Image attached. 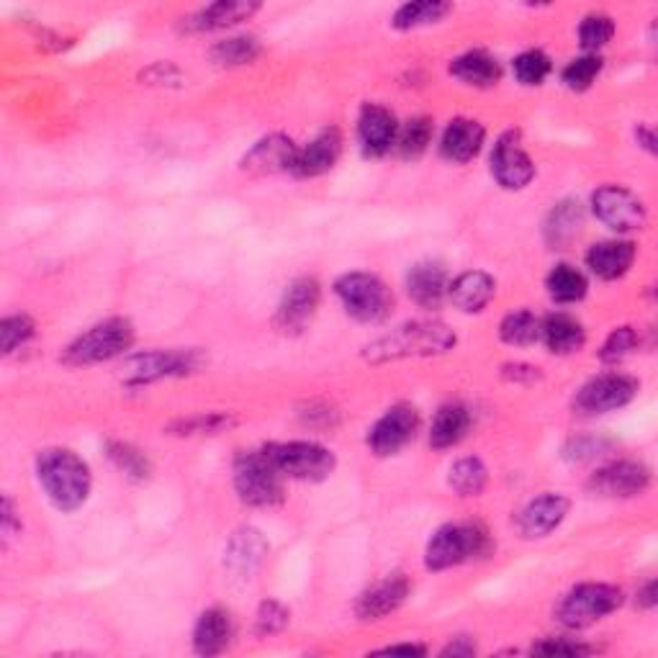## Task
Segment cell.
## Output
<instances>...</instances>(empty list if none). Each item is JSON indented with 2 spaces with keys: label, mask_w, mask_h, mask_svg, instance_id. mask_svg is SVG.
Here are the masks:
<instances>
[{
  "label": "cell",
  "mask_w": 658,
  "mask_h": 658,
  "mask_svg": "<svg viewBox=\"0 0 658 658\" xmlns=\"http://www.w3.org/2000/svg\"><path fill=\"white\" fill-rule=\"evenodd\" d=\"M36 478L62 513H75L90 494V468L67 447H50L36 459Z\"/></svg>",
  "instance_id": "obj_1"
},
{
  "label": "cell",
  "mask_w": 658,
  "mask_h": 658,
  "mask_svg": "<svg viewBox=\"0 0 658 658\" xmlns=\"http://www.w3.org/2000/svg\"><path fill=\"white\" fill-rule=\"evenodd\" d=\"M455 347V332L443 322H407L366 347L368 360H399L440 355Z\"/></svg>",
  "instance_id": "obj_2"
},
{
  "label": "cell",
  "mask_w": 658,
  "mask_h": 658,
  "mask_svg": "<svg viewBox=\"0 0 658 658\" xmlns=\"http://www.w3.org/2000/svg\"><path fill=\"white\" fill-rule=\"evenodd\" d=\"M134 345V327L123 316L98 322L85 335L75 339L65 350L67 366H93V363H104L111 358H119Z\"/></svg>",
  "instance_id": "obj_3"
},
{
  "label": "cell",
  "mask_w": 658,
  "mask_h": 658,
  "mask_svg": "<svg viewBox=\"0 0 658 658\" xmlns=\"http://www.w3.org/2000/svg\"><path fill=\"white\" fill-rule=\"evenodd\" d=\"M489 551V538L478 525L471 522H455L440 528L428 543L424 553V567L430 571H445L453 567H461L471 559H478Z\"/></svg>",
  "instance_id": "obj_4"
},
{
  "label": "cell",
  "mask_w": 658,
  "mask_h": 658,
  "mask_svg": "<svg viewBox=\"0 0 658 658\" xmlns=\"http://www.w3.org/2000/svg\"><path fill=\"white\" fill-rule=\"evenodd\" d=\"M262 455L273 463L281 476L296 482H322L335 471V455L320 443L291 440V443H270L262 447Z\"/></svg>",
  "instance_id": "obj_5"
},
{
  "label": "cell",
  "mask_w": 658,
  "mask_h": 658,
  "mask_svg": "<svg viewBox=\"0 0 658 658\" xmlns=\"http://www.w3.org/2000/svg\"><path fill=\"white\" fill-rule=\"evenodd\" d=\"M337 299L343 301L345 312L353 316V320L376 324L389 316L391 312V291L386 289V283L374 273H363V270H355V273H345L337 278L335 283Z\"/></svg>",
  "instance_id": "obj_6"
},
{
  "label": "cell",
  "mask_w": 658,
  "mask_h": 658,
  "mask_svg": "<svg viewBox=\"0 0 658 658\" xmlns=\"http://www.w3.org/2000/svg\"><path fill=\"white\" fill-rule=\"evenodd\" d=\"M623 605V592L613 584H579L561 600L555 617L571 630L590 628V625L605 621Z\"/></svg>",
  "instance_id": "obj_7"
},
{
  "label": "cell",
  "mask_w": 658,
  "mask_h": 658,
  "mask_svg": "<svg viewBox=\"0 0 658 658\" xmlns=\"http://www.w3.org/2000/svg\"><path fill=\"white\" fill-rule=\"evenodd\" d=\"M235 489L250 507H276L283 501V476L266 455L242 453L235 461Z\"/></svg>",
  "instance_id": "obj_8"
},
{
  "label": "cell",
  "mask_w": 658,
  "mask_h": 658,
  "mask_svg": "<svg viewBox=\"0 0 658 658\" xmlns=\"http://www.w3.org/2000/svg\"><path fill=\"white\" fill-rule=\"evenodd\" d=\"M201 368V355L196 350H150L131 355L123 363V381L127 384H152L160 378L188 376Z\"/></svg>",
  "instance_id": "obj_9"
},
{
  "label": "cell",
  "mask_w": 658,
  "mask_h": 658,
  "mask_svg": "<svg viewBox=\"0 0 658 658\" xmlns=\"http://www.w3.org/2000/svg\"><path fill=\"white\" fill-rule=\"evenodd\" d=\"M636 393H638L636 378L625 374L597 376L579 389V393L574 397V412L584 417L615 412V409H623L625 404H630V401L636 399Z\"/></svg>",
  "instance_id": "obj_10"
},
{
  "label": "cell",
  "mask_w": 658,
  "mask_h": 658,
  "mask_svg": "<svg viewBox=\"0 0 658 658\" xmlns=\"http://www.w3.org/2000/svg\"><path fill=\"white\" fill-rule=\"evenodd\" d=\"M594 216L615 231L640 229L646 224V206L636 193L623 185H605L592 196Z\"/></svg>",
  "instance_id": "obj_11"
},
{
  "label": "cell",
  "mask_w": 658,
  "mask_h": 658,
  "mask_svg": "<svg viewBox=\"0 0 658 658\" xmlns=\"http://www.w3.org/2000/svg\"><path fill=\"white\" fill-rule=\"evenodd\" d=\"M417 430H420V414L414 407L397 404L386 412L368 432V445L376 455H397L401 447L412 443Z\"/></svg>",
  "instance_id": "obj_12"
},
{
  "label": "cell",
  "mask_w": 658,
  "mask_h": 658,
  "mask_svg": "<svg viewBox=\"0 0 658 658\" xmlns=\"http://www.w3.org/2000/svg\"><path fill=\"white\" fill-rule=\"evenodd\" d=\"M651 484V471H648L644 463L636 461H617L610 463V466L600 468L597 474L590 478V492L597 494V497L607 499H630L644 494Z\"/></svg>",
  "instance_id": "obj_13"
},
{
  "label": "cell",
  "mask_w": 658,
  "mask_h": 658,
  "mask_svg": "<svg viewBox=\"0 0 658 658\" xmlns=\"http://www.w3.org/2000/svg\"><path fill=\"white\" fill-rule=\"evenodd\" d=\"M492 175L497 177L501 188L520 191L536 177V165H532L530 154L522 150L520 137L515 131L499 137L497 147L492 152Z\"/></svg>",
  "instance_id": "obj_14"
},
{
  "label": "cell",
  "mask_w": 658,
  "mask_h": 658,
  "mask_svg": "<svg viewBox=\"0 0 658 658\" xmlns=\"http://www.w3.org/2000/svg\"><path fill=\"white\" fill-rule=\"evenodd\" d=\"M322 289L314 278H299L285 289L281 306H278L276 322L283 332H301L306 330V324L314 320L316 309H320Z\"/></svg>",
  "instance_id": "obj_15"
},
{
  "label": "cell",
  "mask_w": 658,
  "mask_h": 658,
  "mask_svg": "<svg viewBox=\"0 0 658 658\" xmlns=\"http://www.w3.org/2000/svg\"><path fill=\"white\" fill-rule=\"evenodd\" d=\"M358 139L368 158H384L386 152H391V147H397L399 139V123L389 108L378 104L363 108L358 119Z\"/></svg>",
  "instance_id": "obj_16"
},
{
  "label": "cell",
  "mask_w": 658,
  "mask_h": 658,
  "mask_svg": "<svg viewBox=\"0 0 658 658\" xmlns=\"http://www.w3.org/2000/svg\"><path fill=\"white\" fill-rule=\"evenodd\" d=\"M268 555V543L262 538L260 530L242 528L229 538L227 548H224V567L231 576L237 579H252L258 574Z\"/></svg>",
  "instance_id": "obj_17"
},
{
  "label": "cell",
  "mask_w": 658,
  "mask_h": 658,
  "mask_svg": "<svg viewBox=\"0 0 658 658\" xmlns=\"http://www.w3.org/2000/svg\"><path fill=\"white\" fill-rule=\"evenodd\" d=\"M407 597L409 579L404 574H389L360 594L355 613H358L360 621H381V617L391 615L393 610L404 605Z\"/></svg>",
  "instance_id": "obj_18"
},
{
  "label": "cell",
  "mask_w": 658,
  "mask_h": 658,
  "mask_svg": "<svg viewBox=\"0 0 658 658\" xmlns=\"http://www.w3.org/2000/svg\"><path fill=\"white\" fill-rule=\"evenodd\" d=\"M296 154H299V147L293 144V139L283 134H270L266 139H260V142L245 154L242 170L252 175L283 173V170H293Z\"/></svg>",
  "instance_id": "obj_19"
},
{
  "label": "cell",
  "mask_w": 658,
  "mask_h": 658,
  "mask_svg": "<svg viewBox=\"0 0 658 658\" xmlns=\"http://www.w3.org/2000/svg\"><path fill=\"white\" fill-rule=\"evenodd\" d=\"M571 501L563 494H543L520 513V532L525 538H546L567 520Z\"/></svg>",
  "instance_id": "obj_20"
},
{
  "label": "cell",
  "mask_w": 658,
  "mask_h": 658,
  "mask_svg": "<svg viewBox=\"0 0 658 658\" xmlns=\"http://www.w3.org/2000/svg\"><path fill=\"white\" fill-rule=\"evenodd\" d=\"M447 270L440 262H417L407 276L409 299L422 309H438L447 299Z\"/></svg>",
  "instance_id": "obj_21"
},
{
  "label": "cell",
  "mask_w": 658,
  "mask_h": 658,
  "mask_svg": "<svg viewBox=\"0 0 658 658\" xmlns=\"http://www.w3.org/2000/svg\"><path fill=\"white\" fill-rule=\"evenodd\" d=\"M343 152V137L337 129H324L316 134L304 150H299L296 162H293V173L299 177H316L327 170L335 168V162Z\"/></svg>",
  "instance_id": "obj_22"
},
{
  "label": "cell",
  "mask_w": 658,
  "mask_h": 658,
  "mask_svg": "<svg viewBox=\"0 0 658 658\" xmlns=\"http://www.w3.org/2000/svg\"><path fill=\"white\" fill-rule=\"evenodd\" d=\"M633 262H636V245L630 239H607L586 252V266L602 281L623 278L633 268Z\"/></svg>",
  "instance_id": "obj_23"
},
{
  "label": "cell",
  "mask_w": 658,
  "mask_h": 658,
  "mask_svg": "<svg viewBox=\"0 0 658 658\" xmlns=\"http://www.w3.org/2000/svg\"><path fill=\"white\" fill-rule=\"evenodd\" d=\"M497 293V281L484 270H468V273H461L455 281H451V289H447V296L461 312H482V309L489 306V301Z\"/></svg>",
  "instance_id": "obj_24"
},
{
  "label": "cell",
  "mask_w": 658,
  "mask_h": 658,
  "mask_svg": "<svg viewBox=\"0 0 658 658\" xmlns=\"http://www.w3.org/2000/svg\"><path fill=\"white\" fill-rule=\"evenodd\" d=\"M231 636H235V625H231L229 613L212 607L201 613L196 628H193V648L201 656H216L227 651Z\"/></svg>",
  "instance_id": "obj_25"
},
{
  "label": "cell",
  "mask_w": 658,
  "mask_h": 658,
  "mask_svg": "<svg viewBox=\"0 0 658 658\" xmlns=\"http://www.w3.org/2000/svg\"><path fill=\"white\" fill-rule=\"evenodd\" d=\"M540 339L553 355L579 353L586 343L584 324L571 314H551L540 322Z\"/></svg>",
  "instance_id": "obj_26"
},
{
  "label": "cell",
  "mask_w": 658,
  "mask_h": 658,
  "mask_svg": "<svg viewBox=\"0 0 658 658\" xmlns=\"http://www.w3.org/2000/svg\"><path fill=\"white\" fill-rule=\"evenodd\" d=\"M484 147V127L474 119H453L447 123L440 150L447 160L468 162L474 160Z\"/></svg>",
  "instance_id": "obj_27"
},
{
  "label": "cell",
  "mask_w": 658,
  "mask_h": 658,
  "mask_svg": "<svg viewBox=\"0 0 658 658\" xmlns=\"http://www.w3.org/2000/svg\"><path fill=\"white\" fill-rule=\"evenodd\" d=\"M451 75L459 77L461 83L474 85V88H492L501 80V65L489 52L474 50L453 60Z\"/></svg>",
  "instance_id": "obj_28"
},
{
  "label": "cell",
  "mask_w": 658,
  "mask_h": 658,
  "mask_svg": "<svg viewBox=\"0 0 658 658\" xmlns=\"http://www.w3.org/2000/svg\"><path fill=\"white\" fill-rule=\"evenodd\" d=\"M471 428V412L459 401H451V404H443L438 409L435 420H432L430 428V445L438 447V451H445V447L459 445Z\"/></svg>",
  "instance_id": "obj_29"
},
{
  "label": "cell",
  "mask_w": 658,
  "mask_h": 658,
  "mask_svg": "<svg viewBox=\"0 0 658 658\" xmlns=\"http://www.w3.org/2000/svg\"><path fill=\"white\" fill-rule=\"evenodd\" d=\"M258 8V3H247V0H219V3L201 8L188 21V26L191 31H219L235 26L239 21H247Z\"/></svg>",
  "instance_id": "obj_30"
},
{
  "label": "cell",
  "mask_w": 658,
  "mask_h": 658,
  "mask_svg": "<svg viewBox=\"0 0 658 658\" xmlns=\"http://www.w3.org/2000/svg\"><path fill=\"white\" fill-rule=\"evenodd\" d=\"M546 289L551 293V299L559 301V304H576V301L586 296L590 283H586V276L582 270L569 266V262H561V266H555L551 273H548Z\"/></svg>",
  "instance_id": "obj_31"
},
{
  "label": "cell",
  "mask_w": 658,
  "mask_h": 658,
  "mask_svg": "<svg viewBox=\"0 0 658 658\" xmlns=\"http://www.w3.org/2000/svg\"><path fill=\"white\" fill-rule=\"evenodd\" d=\"M453 11L451 3H440V0H417V3H404L393 13L391 26L399 31H412L430 23L443 21Z\"/></svg>",
  "instance_id": "obj_32"
},
{
  "label": "cell",
  "mask_w": 658,
  "mask_h": 658,
  "mask_svg": "<svg viewBox=\"0 0 658 658\" xmlns=\"http://www.w3.org/2000/svg\"><path fill=\"white\" fill-rule=\"evenodd\" d=\"M499 335L513 347H530L540 339V320L532 312H513L499 324Z\"/></svg>",
  "instance_id": "obj_33"
},
{
  "label": "cell",
  "mask_w": 658,
  "mask_h": 658,
  "mask_svg": "<svg viewBox=\"0 0 658 658\" xmlns=\"http://www.w3.org/2000/svg\"><path fill=\"white\" fill-rule=\"evenodd\" d=\"M486 478H489V471L478 459H461L451 468V476H447V484L455 494L461 497H478L484 492Z\"/></svg>",
  "instance_id": "obj_34"
},
{
  "label": "cell",
  "mask_w": 658,
  "mask_h": 658,
  "mask_svg": "<svg viewBox=\"0 0 658 658\" xmlns=\"http://www.w3.org/2000/svg\"><path fill=\"white\" fill-rule=\"evenodd\" d=\"M260 44L255 36H231L224 39V42L214 44L212 60L222 67H239L250 65V62L258 60Z\"/></svg>",
  "instance_id": "obj_35"
},
{
  "label": "cell",
  "mask_w": 658,
  "mask_h": 658,
  "mask_svg": "<svg viewBox=\"0 0 658 658\" xmlns=\"http://www.w3.org/2000/svg\"><path fill=\"white\" fill-rule=\"evenodd\" d=\"M432 142V121L428 116H414L407 121L404 129H399L397 147L404 158H420Z\"/></svg>",
  "instance_id": "obj_36"
},
{
  "label": "cell",
  "mask_w": 658,
  "mask_h": 658,
  "mask_svg": "<svg viewBox=\"0 0 658 658\" xmlns=\"http://www.w3.org/2000/svg\"><path fill=\"white\" fill-rule=\"evenodd\" d=\"M579 227H582V208H579V204L567 201V204H559L553 208L551 222H548L546 231L553 245H563L576 235Z\"/></svg>",
  "instance_id": "obj_37"
},
{
  "label": "cell",
  "mask_w": 658,
  "mask_h": 658,
  "mask_svg": "<svg viewBox=\"0 0 658 658\" xmlns=\"http://www.w3.org/2000/svg\"><path fill=\"white\" fill-rule=\"evenodd\" d=\"M615 34V23L605 13H590L579 26V42L586 50V54H597L602 46L610 44Z\"/></svg>",
  "instance_id": "obj_38"
},
{
  "label": "cell",
  "mask_w": 658,
  "mask_h": 658,
  "mask_svg": "<svg viewBox=\"0 0 658 658\" xmlns=\"http://www.w3.org/2000/svg\"><path fill=\"white\" fill-rule=\"evenodd\" d=\"M108 459L116 463V468L123 471L129 478H137V482H142V478L150 476V461H147V455L142 451H137L134 445L108 443Z\"/></svg>",
  "instance_id": "obj_39"
},
{
  "label": "cell",
  "mask_w": 658,
  "mask_h": 658,
  "mask_svg": "<svg viewBox=\"0 0 658 658\" xmlns=\"http://www.w3.org/2000/svg\"><path fill=\"white\" fill-rule=\"evenodd\" d=\"M602 73V57L600 54H584V57H576L569 62L567 69H563V85L571 90H586L592 88V83L597 80Z\"/></svg>",
  "instance_id": "obj_40"
},
{
  "label": "cell",
  "mask_w": 658,
  "mask_h": 658,
  "mask_svg": "<svg viewBox=\"0 0 658 658\" xmlns=\"http://www.w3.org/2000/svg\"><path fill=\"white\" fill-rule=\"evenodd\" d=\"M551 75V57L540 50H528L515 60V77L522 85H543Z\"/></svg>",
  "instance_id": "obj_41"
},
{
  "label": "cell",
  "mask_w": 658,
  "mask_h": 658,
  "mask_svg": "<svg viewBox=\"0 0 658 658\" xmlns=\"http://www.w3.org/2000/svg\"><path fill=\"white\" fill-rule=\"evenodd\" d=\"M34 322L26 314H13L6 316L3 324H0V343H3V353L11 355L15 347L26 345L31 337H34Z\"/></svg>",
  "instance_id": "obj_42"
},
{
  "label": "cell",
  "mask_w": 658,
  "mask_h": 658,
  "mask_svg": "<svg viewBox=\"0 0 658 658\" xmlns=\"http://www.w3.org/2000/svg\"><path fill=\"white\" fill-rule=\"evenodd\" d=\"M638 347V335L633 327H617L613 335L607 337L605 347H602V360L605 363H621L628 358V355L636 353Z\"/></svg>",
  "instance_id": "obj_43"
},
{
  "label": "cell",
  "mask_w": 658,
  "mask_h": 658,
  "mask_svg": "<svg viewBox=\"0 0 658 658\" xmlns=\"http://www.w3.org/2000/svg\"><path fill=\"white\" fill-rule=\"evenodd\" d=\"M285 625H289V610L276 600L262 602L258 610V617H255V628H258L260 636H276V633H281Z\"/></svg>",
  "instance_id": "obj_44"
},
{
  "label": "cell",
  "mask_w": 658,
  "mask_h": 658,
  "mask_svg": "<svg viewBox=\"0 0 658 658\" xmlns=\"http://www.w3.org/2000/svg\"><path fill=\"white\" fill-rule=\"evenodd\" d=\"M231 424V417L229 414H219V412H212V414H198L193 417V420H183L177 422V432L181 435H214V432H222L224 428H229Z\"/></svg>",
  "instance_id": "obj_45"
},
{
  "label": "cell",
  "mask_w": 658,
  "mask_h": 658,
  "mask_svg": "<svg viewBox=\"0 0 658 658\" xmlns=\"http://www.w3.org/2000/svg\"><path fill=\"white\" fill-rule=\"evenodd\" d=\"M607 447L610 445L600 438H576L563 447V455H567L571 463H586L600 459L602 453H607Z\"/></svg>",
  "instance_id": "obj_46"
},
{
  "label": "cell",
  "mask_w": 658,
  "mask_h": 658,
  "mask_svg": "<svg viewBox=\"0 0 658 658\" xmlns=\"http://www.w3.org/2000/svg\"><path fill=\"white\" fill-rule=\"evenodd\" d=\"M532 651L546 654V656H582V654H590L592 648L582 646V644H574V640L551 638V640H546V644H538L536 648H532Z\"/></svg>",
  "instance_id": "obj_47"
},
{
  "label": "cell",
  "mask_w": 658,
  "mask_h": 658,
  "mask_svg": "<svg viewBox=\"0 0 658 658\" xmlns=\"http://www.w3.org/2000/svg\"><path fill=\"white\" fill-rule=\"evenodd\" d=\"M505 378H509V381H536L538 368L522 366V363H513V366H505Z\"/></svg>",
  "instance_id": "obj_48"
},
{
  "label": "cell",
  "mask_w": 658,
  "mask_h": 658,
  "mask_svg": "<svg viewBox=\"0 0 658 658\" xmlns=\"http://www.w3.org/2000/svg\"><path fill=\"white\" fill-rule=\"evenodd\" d=\"M474 654H476V648H474V644H468L466 638H459L455 644H451L443 651V656H474Z\"/></svg>",
  "instance_id": "obj_49"
},
{
  "label": "cell",
  "mask_w": 658,
  "mask_h": 658,
  "mask_svg": "<svg viewBox=\"0 0 658 658\" xmlns=\"http://www.w3.org/2000/svg\"><path fill=\"white\" fill-rule=\"evenodd\" d=\"M656 602H658V597H656V582H648L644 586V590L638 592V605L644 607V610H654Z\"/></svg>",
  "instance_id": "obj_50"
},
{
  "label": "cell",
  "mask_w": 658,
  "mask_h": 658,
  "mask_svg": "<svg viewBox=\"0 0 658 658\" xmlns=\"http://www.w3.org/2000/svg\"><path fill=\"white\" fill-rule=\"evenodd\" d=\"M19 528L15 525V509H13V501L11 499H3V532L6 536H11V532Z\"/></svg>",
  "instance_id": "obj_51"
},
{
  "label": "cell",
  "mask_w": 658,
  "mask_h": 658,
  "mask_svg": "<svg viewBox=\"0 0 658 658\" xmlns=\"http://www.w3.org/2000/svg\"><path fill=\"white\" fill-rule=\"evenodd\" d=\"M384 654H404V656H424V646H414V644H407V646H389V648H384Z\"/></svg>",
  "instance_id": "obj_52"
},
{
  "label": "cell",
  "mask_w": 658,
  "mask_h": 658,
  "mask_svg": "<svg viewBox=\"0 0 658 658\" xmlns=\"http://www.w3.org/2000/svg\"><path fill=\"white\" fill-rule=\"evenodd\" d=\"M636 134H638V142L644 144L648 152H656V137H654L651 129H648V127H638Z\"/></svg>",
  "instance_id": "obj_53"
}]
</instances>
